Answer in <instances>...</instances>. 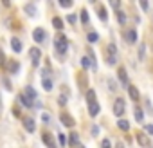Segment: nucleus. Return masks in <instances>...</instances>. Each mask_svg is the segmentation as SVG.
<instances>
[{"instance_id":"nucleus-1","label":"nucleus","mask_w":153,"mask_h":148,"mask_svg":"<svg viewBox=\"0 0 153 148\" xmlns=\"http://www.w3.org/2000/svg\"><path fill=\"white\" fill-rule=\"evenodd\" d=\"M54 47H56V51H58L59 54H65L67 49H68V42H67V38H65L63 34L56 36V40H54Z\"/></svg>"},{"instance_id":"nucleus-2","label":"nucleus","mask_w":153,"mask_h":148,"mask_svg":"<svg viewBox=\"0 0 153 148\" xmlns=\"http://www.w3.org/2000/svg\"><path fill=\"white\" fill-rule=\"evenodd\" d=\"M124 110H126L124 99H123V98H117L115 103H114V114H115L117 117H121V116H124Z\"/></svg>"},{"instance_id":"nucleus-3","label":"nucleus","mask_w":153,"mask_h":148,"mask_svg":"<svg viewBox=\"0 0 153 148\" xmlns=\"http://www.w3.org/2000/svg\"><path fill=\"white\" fill-rule=\"evenodd\" d=\"M106 58H108V63H110V65L117 60V47H115L114 43H108V45H106Z\"/></svg>"},{"instance_id":"nucleus-4","label":"nucleus","mask_w":153,"mask_h":148,"mask_svg":"<svg viewBox=\"0 0 153 148\" xmlns=\"http://www.w3.org/2000/svg\"><path fill=\"white\" fill-rule=\"evenodd\" d=\"M137 143L140 146H144V148H151V141H149V137L144 132H137Z\"/></svg>"},{"instance_id":"nucleus-5","label":"nucleus","mask_w":153,"mask_h":148,"mask_svg":"<svg viewBox=\"0 0 153 148\" xmlns=\"http://www.w3.org/2000/svg\"><path fill=\"white\" fill-rule=\"evenodd\" d=\"M29 56H31V60H33V65H38V63H40V58H42V51H40L38 47H31V49H29Z\"/></svg>"},{"instance_id":"nucleus-6","label":"nucleus","mask_w":153,"mask_h":148,"mask_svg":"<svg viewBox=\"0 0 153 148\" xmlns=\"http://www.w3.org/2000/svg\"><path fill=\"white\" fill-rule=\"evenodd\" d=\"M59 121H61V123H63L67 128H72V126L76 125L74 117H72V116H68V114H61V116H59Z\"/></svg>"},{"instance_id":"nucleus-7","label":"nucleus","mask_w":153,"mask_h":148,"mask_svg":"<svg viewBox=\"0 0 153 148\" xmlns=\"http://www.w3.org/2000/svg\"><path fill=\"white\" fill-rule=\"evenodd\" d=\"M22 123H24V126H25L27 132H34L36 130V123H34L33 117H22Z\"/></svg>"},{"instance_id":"nucleus-8","label":"nucleus","mask_w":153,"mask_h":148,"mask_svg":"<svg viewBox=\"0 0 153 148\" xmlns=\"http://www.w3.org/2000/svg\"><path fill=\"white\" fill-rule=\"evenodd\" d=\"M42 141L47 144V148H56V143H54V137L49 134V132H43L42 134Z\"/></svg>"},{"instance_id":"nucleus-9","label":"nucleus","mask_w":153,"mask_h":148,"mask_svg":"<svg viewBox=\"0 0 153 148\" xmlns=\"http://www.w3.org/2000/svg\"><path fill=\"white\" fill-rule=\"evenodd\" d=\"M33 38H34V42L42 43V42L45 40V31H43L42 27H36V29L33 31Z\"/></svg>"},{"instance_id":"nucleus-10","label":"nucleus","mask_w":153,"mask_h":148,"mask_svg":"<svg viewBox=\"0 0 153 148\" xmlns=\"http://www.w3.org/2000/svg\"><path fill=\"white\" fill-rule=\"evenodd\" d=\"M117 76H119V80H121L123 85H126V87L130 85V83H128V74H126V69H124V67H119V69H117Z\"/></svg>"},{"instance_id":"nucleus-11","label":"nucleus","mask_w":153,"mask_h":148,"mask_svg":"<svg viewBox=\"0 0 153 148\" xmlns=\"http://www.w3.org/2000/svg\"><path fill=\"white\" fill-rule=\"evenodd\" d=\"M126 89H128V94H130L131 101H139V99H140V94H139V90H137L135 85H128Z\"/></svg>"},{"instance_id":"nucleus-12","label":"nucleus","mask_w":153,"mask_h":148,"mask_svg":"<svg viewBox=\"0 0 153 148\" xmlns=\"http://www.w3.org/2000/svg\"><path fill=\"white\" fill-rule=\"evenodd\" d=\"M126 40H128V43H135L137 42V31L135 29H128L126 31Z\"/></svg>"},{"instance_id":"nucleus-13","label":"nucleus","mask_w":153,"mask_h":148,"mask_svg":"<svg viewBox=\"0 0 153 148\" xmlns=\"http://www.w3.org/2000/svg\"><path fill=\"white\" fill-rule=\"evenodd\" d=\"M11 49L18 54V52H22V42L18 40V38H11Z\"/></svg>"},{"instance_id":"nucleus-14","label":"nucleus","mask_w":153,"mask_h":148,"mask_svg":"<svg viewBox=\"0 0 153 148\" xmlns=\"http://www.w3.org/2000/svg\"><path fill=\"white\" fill-rule=\"evenodd\" d=\"M18 69H20V63H18V61L11 60V61L7 63V70H9L11 74H16V72H18Z\"/></svg>"},{"instance_id":"nucleus-15","label":"nucleus","mask_w":153,"mask_h":148,"mask_svg":"<svg viewBox=\"0 0 153 148\" xmlns=\"http://www.w3.org/2000/svg\"><path fill=\"white\" fill-rule=\"evenodd\" d=\"M99 110H101V108H99V103H90V105H88V112H90L92 117H96V116L99 114Z\"/></svg>"},{"instance_id":"nucleus-16","label":"nucleus","mask_w":153,"mask_h":148,"mask_svg":"<svg viewBox=\"0 0 153 148\" xmlns=\"http://www.w3.org/2000/svg\"><path fill=\"white\" fill-rule=\"evenodd\" d=\"M97 15H99V20H103V22H106V20H108V15H106L105 6H99V7H97Z\"/></svg>"},{"instance_id":"nucleus-17","label":"nucleus","mask_w":153,"mask_h":148,"mask_svg":"<svg viewBox=\"0 0 153 148\" xmlns=\"http://www.w3.org/2000/svg\"><path fill=\"white\" fill-rule=\"evenodd\" d=\"M24 94H25L29 99H36V90H34L31 85H27V87H25V92H24Z\"/></svg>"},{"instance_id":"nucleus-18","label":"nucleus","mask_w":153,"mask_h":148,"mask_svg":"<svg viewBox=\"0 0 153 148\" xmlns=\"http://www.w3.org/2000/svg\"><path fill=\"white\" fill-rule=\"evenodd\" d=\"M87 103H88V105H90V103H97V99H96V92H94L92 89L87 90Z\"/></svg>"},{"instance_id":"nucleus-19","label":"nucleus","mask_w":153,"mask_h":148,"mask_svg":"<svg viewBox=\"0 0 153 148\" xmlns=\"http://www.w3.org/2000/svg\"><path fill=\"white\" fill-rule=\"evenodd\" d=\"M18 101H20L24 107H33V101H31L25 94H20V96H18Z\"/></svg>"},{"instance_id":"nucleus-20","label":"nucleus","mask_w":153,"mask_h":148,"mask_svg":"<svg viewBox=\"0 0 153 148\" xmlns=\"http://www.w3.org/2000/svg\"><path fill=\"white\" fill-rule=\"evenodd\" d=\"M52 25H54L58 31H61V29H63V20H61L59 16H54V18H52Z\"/></svg>"},{"instance_id":"nucleus-21","label":"nucleus","mask_w":153,"mask_h":148,"mask_svg":"<svg viewBox=\"0 0 153 148\" xmlns=\"http://www.w3.org/2000/svg\"><path fill=\"white\" fill-rule=\"evenodd\" d=\"M42 85H43V89H45L47 92L52 90V81H51V78H43V80H42Z\"/></svg>"},{"instance_id":"nucleus-22","label":"nucleus","mask_w":153,"mask_h":148,"mask_svg":"<svg viewBox=\"0 0 153 148\" xmlns=\"http://www.w3.org/2000/svg\"><path fill=\"white\" fill-rule=\"evenodd\" d=\"M135 119H137L139 123H142V121H144V112H142V108H140V107H135Z\"/></svg>"},{"instance_id":"nucleus-23","label":"nucleus","mask_w":153,"mask_h":148,"mask_svg":"<svg viewBox=\"0 0 153 148\" xmlns=\"http://www.w3.org/2000/svg\"><path fill=\"white\" fill-rule=\"evenodd\" d=\"M68 143H70V148H72V146H76V144L79 143V139H78V134H76V132H72V134H70V137H68Z\"/></svg>"},{"instance_id":"nucleus-24","label":"nucleus","mask_w":153,"mask_h":148,"mask_svg":"<svg viewBox=\"0 0 153 148\" xmlns=\"http://www.w3.org/2000/svg\"><path fill=\"white\" fill-rule=\"evenodd\" d=\"M117 126H119L121 130H124V132L130 130V123H128L126 119H119V121H117Z\"/></svg>"},{"instance_id":"nucleus-25","label":"nucleus","mask_w":153,"mask_h":148,"mask_svg":"<svg viewBox=\"0 0 153 148\" xmlns=\"http://www.w3.org/2000/svg\"><path fill=\"white\" fill-rule=\"evenodd\" d=\"M24 9H25L31 16H36V7H34L33 4H25V7H24Z\"/></svg>"},{"instance_id":"nucleus-26","label":"nucleus","mask_w":153,"mask_h":148,"mask_svg":"<svg viewBox=\"0 0 153 148\" xmlns=\"http://www.w3.org/2000/svg\"><path fill=\"white\" fill-rule=\"evenodd\" d=\"M79 15H81V22L87 25V24H88V18H90V16H88V11H87V9H81Z\"/></svg>"},{"instance_id":"nucleus-27","label":"nucleus","mask_w":153,"mask_h":148,"mask_svg":"<svg viewBox=\"0 0 153 148\" xmlns=\"http://www.w3.org/2000/svg\"><path fill=\"white\" fill-rule=\"evenodd\" d=\"M117 20H119V24H121V25H124V24H126V13L117 11Z\"/></svg>"},{"instance_id":"nucleus-28","label":"nucleus","mask_w":153,"mask_h":148,"mask_svg":"<svg viewBox=\"0 0 153 148\" xmlns=\"http://www.w3.org/2000/svg\"><path fill=\"white\" fill-rule=\"evenodd\" d=\"M90 61H92V56H90V58L85 56V58L81 60V67H83V69H88V67H90Z\"/></svg>"},{"instance_id":"nucleus-29","label":"nucleus","mask_w":153,"mask_h":148,"mask_svg":"<svg viewBox=\"0 0 153 148\" xmlns=\"http://www.w3.org/2000/svg\"><path fill=\"white\" fill-rule=\"evenodd\" d=\"M78 81H79L81 89H85V87L88 85V80H85V78H83V74H79V76H78Z\"/></svg>"},{"instance_id":"nucleus-30","label":"nucleus","mask_w":153,"mask_h":148,"mask_svg":"<svg viewBox=\"0 0 153 148\" xmlns=\"http://www.w3.org/2000/svg\"><path fill=\"white\" fill-rule=\"evenodd\" d=\"M59 6L68 9V7H72V0H59Z\"/></svg>"},{"instance_id":"nucleus-31","label":"nucleus","mask_w":153,"mask_h":148,"mask_svg":"<svg viewBox=\"0 0 153 148\" xmlns=\"http://www.w3.org/2000/svg\"><path fill=\"white\" fill-rule=\"evenodd\" d=\"M67 20H68L70 24H76V20H78V15H74V13H72V15H68V16H67Z\"/></svg>"},{"instance_id":"nucleus-32","label":"nucleus","mask_w":153,"mask_h":148,"mask_svg":"<svg viewBox=\"0 0 153 148\" xmlns=\"http://www.w3.org/2000/svg\"><path fill=\"white\" fill-rule=\"evenodd\" d=\"M108 85H110V90H117V83H115V81H114L112 78L108 80Z\"/></svg>"},{"instance_id":"nucleus-33","label":"nucleus","mask_w":153,"mask_h":148,"mask_svg":"<svg viewBox=\"0 0 153 148\" xmlns=\"http://www.w3.org/2000/svg\"><path fill=\"white\" fill-rule=\"evenodd\" d=\"M58 103H59V107H65V105H67V98H65V96H59V98H58Z\"/></svg>"},{"instance_id":"nucleus-34","label":"nucleus","mask_w":153,"mask_h":148,"mask_svg":"<svg viewBox=\"0 0 153 148\" xmlns=\"http://www.w3.org/2000/svg\"><path fill=\"white\" fill-rule=\"evenodd\" d=\"M101 148H112L110 141H108V139H103V141H101Z\"/></svg>"},{"instance_id":"nucleus-35","label":"nucleus","mask_w":153,"mask_h":148,"mask_svg":"<svg viewBox=\"0 0 153 148\" xmlns=\"http://www.w3.org/2000/svg\"><path fill=\"white\" fill-rule=\"evenodd\" d=\"M110 6H112L114 9H119V7H121V2H119V0H112V2H110Z\"/></svg>"},{"instance_id":"nucleus-36","label":"nucleus","mask_w":153,"mask_h":148,"mask_svg":"<svg viewBox=\"0 0 153 148\" xmlns=\"http://www.w3.org/2000/svg\"><path fill=\"white\" fill-rule=\"evenodd\" d=\"M97 40V34L96 33H88V42H96Z\"/></svg>"},{"instance_id":"nucleus-37","label":"nucleus","mask_w":153,"mask_h":148,"mask_svg":"<svg viewBox=\"0 0 153 148\" xmlns=\"http://www.w3.org/2000/svg\"><path fill=\"white\" fill-rule=\"evenodd\" d=\"M144 51H146V47L140 45V49H139V58H140V60H144Z\"/></svg>"},{"instance_id":"nucleus-38","label":"nucleus","mask_w":153,"mask_h":148,"mask_svg":"<svg viewBox=\"0 0 153 148\" xmlns=\"http://www.w3.org/2000/svg\"><path fill=\"white\" fill-rule=\"evenodd\" d=\"M144 130H146L148 134H151V135H153V125H144Z\"/></svg>"},{"instance_id":"nucleus-39","label":"nucleus","mask_w":153,"mask_h":148,"mask_svg":"<svg viewBox=\"0 0 153 148\" xmlns=\"http://www.w3.org/2000/svg\"><path fill=\"white\" fill-rule=\"evenodd\" d=\"M6 65V56H4V52H0V67H4Z\"/></svg>"},{"instance_id":"nucleus-40","label":"nucleus","mask_w":153,"mask_h":148,"mask_svg":"<svg viewBox=\"0 0 153 148\" xmlns=\"http://www.w3.org/2000/svg\"><path fill=\"white\" fill-rule=\"evenodd\" d=\"M2 81H4V85H6V89H7V90H11V83H9V80H6V78H2Z\"/></svg>"},{"instance_id":"nucleus-41","label":"nucleus","mask_w":153,"mask_h":148,"mask_svg":"<svg viewBox=\"0 0 153 148\" xmlns=\"http://www.w3.org/2000/svg\"><path fill=\"white\" fill-rule=\"evenodd\" d=\"M13 116H15V117H22L20 110H18V108H15V107H13Z\"/></svg>"},{"instance_id":"nucleus-42","label":"nucleus","mask_w":153,"mask_h":148,"mask_svg":"<svg viewBox=\"0 0 153 148\" xmlns=\"http://www.w3.org/2000/svg\"><path fill=\"white\" fill-rule=\"evenodd\" d=\"M42 121H43V123H47V121H49V114H47V112H45V114H42Z\"/></svg>"},{"instance_id":"nucleus-43","label":"nucleus","mask_w":153,"mask_h":148,"mask_svg":"<svg viewBox=\"0 0 153 148\" xmlns=\"http://www.w3.org/2000/svg\"><path fill=\"white\" fill-rule=\"evenodd\" d=\"M140 7L142 9H148V2H146V0H140Z\"/></svg>"},{"instance_id":"nucleus-44","label":"nucleus","mask_w":153,"mask_h":148,"mask_svg":"<svg viewBox=\"0 0 153 148\" xmlns=\"http://www.w3.org/2000/svg\"><path fill=\"white\" fill-rule=\"evenodd\" d=\"M72 148H87V146H85V144H81V143H78L76 146H72Z\"/></svg>"}]
</instances>
